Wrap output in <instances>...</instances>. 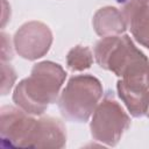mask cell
I'll return each mask as SVG.
<instances>
[{
  "instance_id": "1",
  "label": "cell",
  "mask_w": 149,
  "mask_h": 149,
  "mask_svg": "<svg viewBox=\"0 0 149 149\" xmlns=\"http://www.w3.org/2000/svg\"><path fill=\"white\" fill-rule=\"evenodd\" d=\"M65 78L66 72L58 63L51 61L36 63L30 76L15 85L13 101L24 112L41 116L49 105L57 102Z\"/></svg>"
},
{
  "instance_id": "2",
  "label": "cell",
  "mask_w": 149,
  "mask_h": 149,
  "mask_svg": "<svg viewBox=\"0 0 149 149\" xmlns=\"http://www.w3.org/2000/svg\"><path fill=\"white\" fill-rule=\"evenodd\" d=\"M97 64L119 78L149 74V59L135 45L129 35L101 37L94 45Z\"/></svg>"
},
{
  "instance_id": "3",
  "label": "cell",
  "mask_w": 149,
  "mask_h": 149,
  "mask_svg": "<svg viewBox=\"0 0 149 149\" xmlns=\"http://www.w3.org/2000/svg\"><path fill=\"white\" fill-rule=\"evenodd\" d=\"M101 81L88 73L72 76L57 100L62 116L72 122H86L102 98Z\"/></svg>"
},
{
  "instance_id": "4",
  "label": "cell",
  "mask_w": 149,
  "mask_h": 149,
  "mask_svg": "<svg viewBox=\"0 0 149 149\" xmlns=\"http://www.w3.org/2000/svg\"><path fill=\"white\" fill-rule=\"evenodd\" d=\"M130 116L108 92L95 107L90 122L91 135L101 144L114 147L130 126Z\"/></svg>"
},
{
  "instance_id": "5",
  "label": "cell",
  "mask_w": 149,
  "mask_h": 149,
  "mask_svg": "<svg viewBox=\"0 0 149 149\" xmlns=\"http://www.w3.org/2000/svg\"><path fill=\"white\" fill-rule=\"evenodd\" d=\"M37 119L20 107L2 106L0 109V136L5 147L30 148Z\"/></svg>"
},
{
  "instance_id": "6",
  "label": "cell",
  "mask_w": 149,
  "mask_h": 149,
  "mask_svg": "<svg viewBox=\"0 0 149 149\" xmlns=\"http://www.w3.org/2000/svg\"><path fill=\"white\" fill-rule=\"evenodd\" d=\"M52 41L54 37L49 26L34 20L23 23L15 31L13 45L20 57L35 61L48 54Z\"/></svg>"
},
{
  "instance_id": "7",
  "label": "cell",
  "mask_w": 149,
  "mask_h": 149,
  "mask_svg": "<svg viewBox=\"0 0 149 149\" xmlns=\"http://www.w3.org/2000/svg\"><path fill=\"white\" fill-rule=\"evenodd\" d=\"M116 91L132 116L146 115L149 98V74L120 78L116 83Z\"/></svg>"
},
{
  "instance_id": "8",
  "label": "cell",
  "mask_w": 149,
  "mask_h": 149,
  "mask_svg": "<svg viewBox=\"0 0 149 149\" xmlns=\"http://www.w3.org/2000/svg\"><path fill=\"white\" fill-rule=\"evenodd\" d=\"M127 28L137 43L149 50V0H116Z\"/></svg>"
},
{
  "instance_id": "9",
  "label": "cell",
  "mask_w": 149,
  "mask_h": 149,
  "mask_svg": "<svg viewBox=\"0 0 149 149\" xmlns=\"http://www.w3.org/2000/svg\"><path fill=\"white\" fill-rule=\"evenodd\" d=\"M66 144V128L64 123L54 116H41L31 137L30 148H56Z\"/></svg>"
},
{
  "instance_id": "10",
  "label": "cell",
  "mask_w": 149,
  "mask_h": 149,
  "mask_svg": "<svg viewBox=\"0 0 149 149\" xmlns=\"http://www.w3.org/2000/svg\"><path fill=\"white\" fill-rule=\"evenodd\" d=\"M92 26L95 34L100 37L122 35L127 29L122 12L112 6L99 8L93 15Z\"/></svg>"
},
{
  "instance_id": "11",
  "label": "cell",
  "mask_w": 149,
  "mask_h": 149,
  "mask_svg": "<svg viewBox=\"0 0 149 149\" xmlns=\"http://www.w3.org/2000/svg\"><path fill=\"white\" fill-rule=\"evenodd\" d=\"M94 54L86 45H74L66 54V68L72 72H81L92 66Z\"/></svg>"
},
{
  "instance_id": "12",
  "label": "cell",
  "mask_w": 149,
  "mask_h": 149,
  "mask_svg": "<svg viewBox=\"0 0 149 149\" xmlns=\"http://www.w3.org/2000/svg\"><path fill=\"white\" fill-rule=\"evenodd\" d=\"M16 72L10 64L7 62H1V94L6 95L10 92L13 87H15L16 81Z\"/></svg>"
},
{
  "instance_id": "13",
  "label": "cell",
  "mask_w": 149,
  "mask_h": 149,
  "mask_svg": "<svg viewBox=\"0 0 149 149\" xmlns=\"http://www.w3.org/2000/svg\"><path fill=\"white\" fill-rule=\"evenodd\" d=\"M1 62H9L13 58V48L10 42V36L5 31H1Z\"/></svg>"
},
{
  "instance_id": "14",
  "label": "cell",
  "mask_w": 149,
  "mask_h": 149,
  "mask_svg": "<svg viewBox=\"0 0 149 149\" xmlns=\"http://www.w3.org/2000/svg\"><path fill=\"white\" fill-rule=\"evenodd\" d=\"M146 115L149 119V98H148V105H147V109H146Z\"/></svg>"
}]
</instances>
